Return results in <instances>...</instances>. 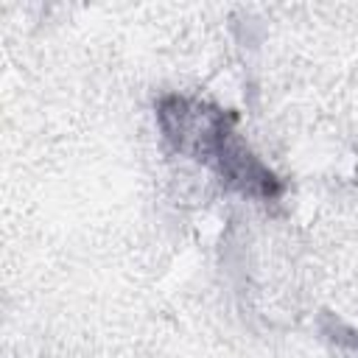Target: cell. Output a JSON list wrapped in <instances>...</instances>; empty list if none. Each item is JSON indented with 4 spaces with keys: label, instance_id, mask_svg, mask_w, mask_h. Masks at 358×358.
Returning a JSON list of instances; mask_svg holds the SVG:
<instances>
[{
    "label": "cell",
    "instance_id": "1",
    "mask_svg": "<svg viewBox=\"0 0 358 358\" xmlns=\"http://www.w3.org/2000/svg\"><path fill=\"white\" fill-rule=\"evenodd\" d=\"M157 123L176 154L207 165L235 193L260 201L282 196V179L249 148L229 109L196 95L171 92L157 103Z\"/></svg>",
    "mask_w": 358,
    "mask_h": 358
}]
</instances>
